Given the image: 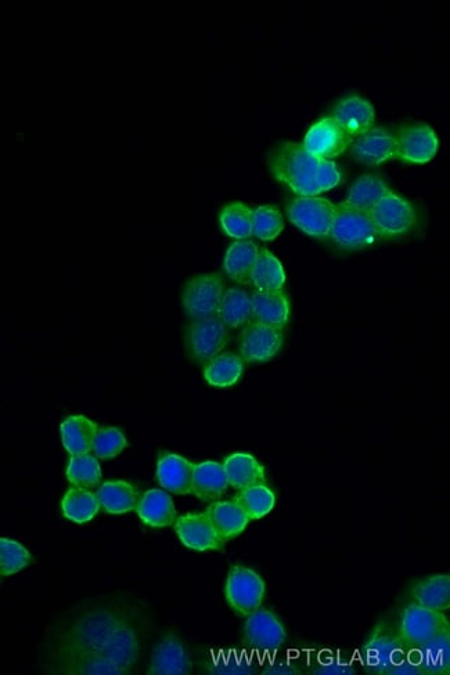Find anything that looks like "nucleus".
Returning <instances> with one entry per match:
<instances>
[{
	"label": "nucleus",
	"mask_w": 450,
	"mask_h": 675,
	"mask_svg": "<svg viewBox=\"0 0 450 675\" xmlns=\"http://www.w3.org/2000/svg\"><path fill=\"white\" fill-rule=\"evenodd\" d=\"M193 663L185 644L175 635L162 638L151 655L149 674L187 675L192 673Z\"/></svg>",
	"instance_id": "obj_17"
},
{
	"label": "nucleus",
	"mask_w": 450,
	"mask_h": 675,
	"mask_svg": "<svg viewBox=\"0 0 450 675\" xmlns=\"http://www.w3.org/2000/svg\"><path fill=\"white\" fill-rule=\"evenodd\" d=\"M313 674L319 675H351L355 673L354 667L337 658L320 660L318 666L313 667Z\"/></svg>",
	"instance_id": "obj_42"
},
{
	"label": "nucleus",
	"mask_w": 450,
	"mask_h": 675,
	"mask_svg": "<svg viewBox=\"0 0 450 675\" xmlns=\"http://www.w3.org/2000/svg\"><path fill=\"white\" fill-rule=\"evenodd\" d=\"M329 237L344 249H363L380 240L369 212L348 207L344 202L336 205Z\"/></svg>",
	"instance_id": "obj_4"
},
{
	"label": "nucleus",
	"mask_w": 450,
	"mask_h": 675,
	"mask_svg": "<svg viewBox=\"0 0 450 675\" xmlns=\"http://www.w3.org/2000/svg\"><path fill=\"white\" fill-rule=\"evenodd\" d=\"M174 526L179 540L190 550L218 551L222 550L225 545V541L219 537L212 526L207 512L178 516Z\"/></svg>",
	"instance_id": "obj_15"
},
{
	"label": "nucleus",
	"mask_w": 450,
	"mask_h": 675,
	"mask_svg": "<svg viewBox=\"0 0 450 675\" xmlns=\"http://www.w3.org/2000/svg\"><path fill=\"white\" fill-rule=\"evenodd\" d=\"M390 193H392L390 187L381 176L363 175L352 184L344 204L359 211L369 212L381 198Z\"/></svg>",
	"instance_id": "obj_32"
},
{
	"label": "nucleus",
	"mask_w": 450,
	"mask_h": 675,
	"mask_svg": "<svg viewBox=\"0 0 450 675\" xmlns=\"http://www.w3.org/2000/svg\"><path fill=\"white\" fill-rule=\"evenodd\" d=\"M81 674H125L138 658V641L114 617H92L79 628Z\"/></svg>",
	"instance_id": "obj_1"
},
{
	"label": "nucleus",
	"mask_w": 450,
	"mask_h": 675,
	"mask_svg": "<svg viewBox=\"0 0 450 675\" xmlns=\"http://www.w3.org/2000/svg\"><path fill=\"white\" fill-rule=\"evenodd\" d=\"M243 371L244 363L240 356L234 353H219L205 366L204 378L211 386L229 388L239 382Z\"/></svg>",
	"instance_id": "obj_33"
},
{
	"label": "nucleus",
	"mask_w": 450,
	"mask_h": 675,
	"mask_svg": "<svg viewBox=\"0 0 450 675\" xmlns=\"http://www.w3.org/2000/svg\"><path fill=\"white\" fill-rule=\"evenodd\" d=\"M258 245L248 240H239L230 245L225 256V272L236 283L251 284V273L257 261Z\"/></svg>",
	"instance_id": "obj_29"
},
{
	"label": "nucleus",
	"mask_w": 450,
	"mask_h": 675,
	"mask_svg": "<svg viewBox=\"0 0 450 675\" xmlns=\"http://www.w3.org/2000/svg\"><path fill=\"white\" fill-rule=\"evenodd\" d=\"M234 501L243 508L252 521V519H261L270 514L275 508L276 497L275 493L265 483H262V485L240 490Z\"/></svg>",
	"instance_id": "obj_36"
},
{
	"label": "nucleus",
	"mask_w": 450,
	"mask_h": 675,
	"mask_svg": "<svg viewBox=\"0 0 450 675\" xmlns=\"http://www.w3.org/2000/svg\"><path fill=\"white\" fill-rule=\"evenodd\" d=\"M446 630H450V627L448 616L444 615V612L421 608L414 604L403 612L399 634L405 645L413 651L434 640Z\"/></svg>",
	"instance_id": "obj_10"
},
{
	"label": "nucleus",
	"mask_w": 450,
	"mask_h": 675,
	"mask_svg": "<svg viewBox=\"0 0 450 675\" xmlns=\"http://www.w3.org/2000/svg\"><path fill=\"white\" fill-rule=\"evenodd\" d=\"M97 431H99V428L89 418L84 417V415H72L61 424V442H63L64 449L71 454V457L90 454Z\"/></svg>",
	"instance_id": "obj_25"
},
{
	"label": "nucleus",
	"mask_w": 450,
	"mask_h": 675,
	"mask_svg": "<svg viewBox=\"0 0 450 675\" xmlns=\"http://www.w3.org/2000/svg\"><path fill=\"white\" fill-rule=\"evenodd\" d=\"M205 512H207L216 533L225 543L239 537L251 521L243 508L234 500L216 501Z\"/></svg>",
	"instance_id": "obj_22"
},
{
	"label": "nucleus",
	"mask_w": 450,
	"mask_h": 675,
	"mask_svg": "<svg viewBox=\"0 0 450 675\" xmlns=\"http://www.w3.org/2000/svg\"><path fill=\"white\" fill-rule=\"evenodd\" d=\"M252 299V321L283 330L290 317V302L283 291L262 294L254 291Z\"/></svg>",
	"instance_id": "obj_23"
},
{
	"label": "nucleus",
	"mask_w": 450,
	"mask_h": 675,
	"mask_svg": "<svg viewBox=\"0 0 450 675\" xmlns=\"http://www.w3.org/2000/svg\"><path fill=\"white\" fill-rule=\"evenodd\" d=\"M218 317L228 328L247 326L252 321L251 295L240 288H229L223 292Z\"/></svg>",
	"instance_id": "obj_31"
},
{
	"label": "nucleus",
	"mask_w": 450,
	"mask_h": 675,
	"mask_svg": "<svg viewBox=\"0 0 450 675\" xmlns=\"http://www.w3.org/2000/svg\"><path fill=\"white\" fill-rule=\"evenodd\" d=\"M252 214L254 211L243 202L226 205L219 214L223 231L236 240H246L252 236Z\"/></svg>",
	"instance_id": "obj_37"
},
{
	"label": "nucleus",
	"mask_w": 450,
	"mask_h": 675,
	"mask_svg": "<svg viewBox=\"0 0 450 675\" xmlns=\"http://www.w3.org/2000/svg\"><path fill=\"white\" fill-rule=\"evenodd\" d=\"M229 328L218 316L192 320L185 330L187 355L197 363H208L229 344Z\"/></svg>",
	"instance_id": "obj_7"
},
{
	"label": "nucleus",
	"mask_w": 450,
	"mask_h": 675,
	"mask_svg": "<svg viewBox=\"0 0 450 675\" xmlns=\"http://www.w3.org/2000/svg\"><path fill=\"white\" fill-rule=\"evenodd\" d=\"M61 510L68 521L81 525L92 521L99 514L100 505L95 493L72 487L61 501Z\"/></svg>",
	"instance_id": "obj_34"
},
{
	"label": "nucleus",
	"mask_w": 450,
	"mask_h": 675,
	"mask_svg": "<svg viewBox=\"0 0 450 675\" xmlns=\"http://www.w3.org/2000/svg\"><path fill=\"white\" fill-rule=\"evenodd\" d=\"M351 155L366 165H380L396 158L394 133L384 128H373L351 143Z\"/></svg>",
	"instance_id": "obj_16"
},
{
	"label": "nucleus",
	"mask_w": 450,
	"mask_h": 675,
	"mask_svg": "<svg viewBox=\"0 0 450 675\" xmlns=\"http://www.w3.org/2000/svg\"><path fill=\"white\" fill-rule=\"evenodd\" d=\"M100 510L111 515H124L136 511L140 500L138 487L125 480L103 483L96 493Z\"/></svg>",
	"instance_id": "obj_20"
},
{
	"label": "nucleus",
	"mask_w": 450,
	"mask_h": 675,
	"mask_svg": "<svg viewBox=\"0 0 450 675\" xmlns=\"http://www.w3.org/2000/svg\"><path fill=\"white\" fill-rule=\"evenodd\" d=\"M270 172L297 197H316L337 187L344 176L334 161L320 160L301 143H276L268 154Z\"/></svg>",
	"instance_id": "obj_2"
},
{
	"label": "nucleus",
	"mask_w": 450,
	"mask_h": 675,
	"mask_svg": "<svg viewBox=\"0 0 450 675\" xmlns=\"http://www.w3.org/2000/svg\"><path fill=\"white\" fill-rule=\"evenodd\" d=\"M194 464L178 454H164L158 460L157 479L162 489L179 494L192 493Z\"/></svg>",
	"instance_id": "obj_19"
},
{
	"label": "nucleus",
	"mask_w": 450,
	"mask_h": 675,
	"mask_svg": "<svg viewBox=\"0 0 450 675\" xmlns=\"http://www.w3.org/2000/svg\"><path fill=\"white\" fill-rule=\"evenodd\" d=\"M31 563V554L23 544L0 537V577L16 575Z\"/></svg>",
	"instance_id": "obj_39"
},
{
	"label": "nucleus",
	"mask_w": 450,
	"mask_h": 675,
	"mask_svg": "<svg viewBox=\"0 0 450 675\" xmlns=\"http://www.w3.org/2000/svg\"><path fill=\"white\" fill-rule=\"evenodd\" d=\"M247 617L244 635H246L247 645L254 651L275 652L286 644V630L270 610L259 608Z\"/></svg>",
	"instance_id": "obj_14"
},
{
	"label": "nucleus",
	"mask_w": 450,
	"mask_h": 675,
	"mask_svg": "<svg viewBox=\"0 0 450 675\" xmlns=\"http://www.w3.org/2000/svg\"><path fill=\"white\" fill-rule=\"evenodd\" d=\"M395 139L396 158L409 164H426L438 151L437 133L428 125H403Z\"/></svg>",
	"instance_id": "obj_12"
},
{
	"label": "nucleus",
	"mask_w": 450,
	"mask_h": 675,
	"mask_svg": "<svg viewBox=\"0 0 450 675\" xmlns=\"http://www.w3.org/2000/svg\"><path fill=\"white\" fill-rule=\"evenodd\" d=\"M264 674L268 675H294L300 674L297 667L288 662H272L266 667Z\"/></svg>",
	"instance_id": "obj_44"
},
{
	"label": "nucleus",
	"mask_w": 450,
	"mask_h": 675,
	"mask_svg": "<svg viewBox=\"0 0 450 675\" xmlns=\"http://www.w3.org/2000/svg\"><path fill=\"white\" fill-rule=\"evenodd\" d=\"M287 216L308 236L326 240L336 215V204L320 197H295L288 201Z\"/></svg>",
	"instance_id": "obj_6"
},
{
	"label": "nucleus",
	"mask_w": 450,
	"mask_h": 675,
	"mask_svg": "<svg viewBox=\"0 0 450 675\" xmlns=\"http://www.w3.org/2000/svg\"><path fill=\"white\" fill-rule=\"evenodd\" d=\"M409 651L399 630H395L390 623H380L374 628L363 648V666L367 673L388 675L392 667L405 658Z\"/></svg>",
	"instance_id": "obj_3"
},
{
	"label": "nucleus",
	"mask_w": 450,
	"mask_h": 675,
	"mask_svg": "<svg viewBox=\"0 0 450 675\" xmlns=\"http://www.w3.org/2000/svg\"><path fill=\"white\" fill-rule=\"evenodd\" d=\"M333 118L352 139L370 131L376 121V111L369 100L349 95L338 101Z\"/></svg>",
	"instance_id": "obj_18"
},
{
	"label": "nucleus",
	"mask_w": 450,
	"mask_h": 675,
	"mask_svg": "<svg viewBox=\"0 0 450 675\" xmlns=\"http://www.w3.org/2000/svg\"><path fill=\"white\" fill-rule=\"evenodd\" d=\"M284 344L283 330L251 321L240 335L241 359L247 363L270 362Z\"/></svg>",
	"instance_id": "obj_11"
},
{
	"label": "nucleus",
	"mask_w": 450,
	"mask_h": 675,
	"mask_svg": "<svg viewBox=\"0 0 450 675\" xmlns=\"http://www.w3.org/2000/svg\"><path fill=\"white\" fill-rule=\"evenodd\" d=\"M226 601L240 616H250L261 608L265 597V583L255 570L246 566H232L226 580Z\"/></svg>",
	"instance_id": "obj_9"
},
{
	"label": "nucleus",
	"mask_w": 450,
	"mask_h": 675,
	"mask_svg": "<svg viewBox=\"0 0 450 675\" xmlns=\"http://www.w3.org/2000/svg\"><path fill=\"white\" fill-rule=\"evenodd\" d=\"M126 447H128V442L121 429L103 428L96 433L92 451L100 460H111V458L120 456Z\"/></svg>",
	"instance_id": "obj_40"
},
{
	"label": "nucleus",
	"mask_w": 450,
	"mask_h": 675,
	"mask_svg": "<svg viewBox=\"0 0 450 675\" xmlns=\"http://www.w3.org/2000/svg\"><path fill=\"white\" fill-rule=\"evenodd\" d=\"M388 675H424V673L423 670H421L416 655H414L413 651H409L405 658L399 660V662L392 667L390 674Z\"/></svg>",
	"instance_id": "obj_43"
},
{
	"label": "nucleus",
	"mask_w": 450,
	"mask_h": 675,
	"mask_svg": "<svg viewBox=\"0 0 450 675\" xmlns=\"http://www.w3.org/2000/svg\"><path fill=\"white\" fill-rule=\"evenodd\" d=\"M225 281L221 273L198 274L185 284L182 305L187 317L192 320L210 319L218 316Z\"/></svg>",
	"instance_id": "obj_5"
},
{
	"label": "nucleus",
	"mask_w": 450,
	"mask_h": 675,
	"mask_svg": "<svg viewBox=\"0 0 450 675\" xmlns=\"http://www.w3.org/2000/svg\"><path fill=\"white\" fill-rule=\"evenodd\" d=\"M229 482L222 464L205 461L194 465L192 493L200 500L218 501L228 490Z\"/></svg>",
	"instance_id": "obj_24"
},
{
	"label": "nucleus",
	"mask_w": 450,
	"mask_h": 675,
	"mask_svg": "<svg viewBox=\"0 0 450 675\" xmlns=\"http://www.w3.org/2000/svg\"><path fill=\"white\" fill-rule=\"evenodd\" d=\"M226 478L233 489L243 490L247 487L262 485L266 482L265 468L250 454L237 453L223 462Z\"/></svg>",
	"instance_id": "obj_27"
},
{
	"label": "nucleus",
	"mask_w": 450,
	"mask_h": 675,
	"mask_svg": "<svg viewBox=\"0 0 450 675\" xmlns=\"http://www.w3.org/2000/svg\"><path fill=\"white\" fill-rule=\"evenodd\" d=\"M67 479L77 489H95L102 482V468L92 454L72 456L67 467Z\"/></svg>",
	"instance_id": "obj_35"
},
{
	"label": "nucleus",
	"mask_w": 450,
	"mask_h": 675,
	"mask_svg": "<svg viewBox=\"0 0 450 675\" xmlns=\"http://www.w3.org/2000/svg\"><path fill=\"white\" fill-rule=\"evenodd\" d=\"M136 512L144 525L157 529L174 525L178 518L172 497L158 489L149 490L140 497Z\"/></svg>",
	"instance_id": "obj_21"
},
{
	"label": "nucleus",
	"mask_w": 450,
	"mask_h": 675,
	"mask_svg": "<svg viewBox=\"0 0 450 675\" xmlns=\"http://www.w3.org/2000/svg\"><path fill=\"white\" fill-rule=\"evenodd\" d=\"M412 595L421 608L445 612L450 606L449 575H434L414 584Z\"/></svg>",
	"instance_id": "obj_30"
},
{
	"label": "nucleus",
	"mask_w": 450,
	"mask_h": 675,
	"mask_svg": "<svg viewBox=\"0 0 450 675\" xmlns=\"http://www.w3.org/2000/svg\"><path fill=\"white\" fill-rule=\"evenodd\" d=\"M424 675H448L450 673V630L434 640L413 649Z\"/></svg>",
	"instance_id": "obj_28"
},
{
	"label": "nucleus",
	"mask_w": 450,
	"mask_h": 675,
	"mask_svg": "<svg viewBox=\"0 0 450 675\" xmlns=\"http://www.w3.org/2000/svg\"><path fill=\"white\" fill-rule=\"evenodd\" d=\"M211 673L214 674H252L250 662L244 658H237V656H221L215 659L214 666H212Z\"/></svg>",
	"instance_id": "obj_41"
},
{
	"label": "nucleus",
	"mask_w": 450,
	"mask_h": 675,
	"mask_svg": "<svg viewBox=\"0 0 450 675\" xmlns=\"http://www.w3.org/2000/svg\"><path fill=\"white\" fill-rule=\"evenodd\" d=\"M283 229L284 219L275 205H261L252 214V236L259 240H275Z\"/></svg>",
	"instance_id": "obj_38"
},
{
	"label": "nucleus",
	"mask_w": 450,
	"mask_h": 675,
	"mask_svg": "<svg viewBox=\"0 0 450 675\" xmlns=\"http://www.w3.org/2000/svg\"><path fill=\"white\" fill-rule=\"evenodd\" d=\"M348 135L333 117L320 119L306 133L302 146L320 160L331 161L351 146Z\"/></svg>",
	"instance_id": "obj_13"
},
{
	"label": "nucleus",
	"mask_w": 450,
	"mask_h": 675,
	"mask_svg": "<svg viewBox=\"0 0 450 675\" xmlns=\"http://www.w3.org/2000/svg\"><path fill=\"white\" fill-rule=\"evenodd\" d=\"M286 284L282 262L272 252L265 248H259L257 261L251 273V285L254 291L262 294H273L283 291Z\"/></svg>",
	"instance_id": "obj_26"
},
{
	"label": "nucleus",
	"mask_w": 450,
	"mask_h": 675,
	"mask_svg": "<svg viewBox=\"0 0 450 675\" xmlns=\"http://www.w3.org/2000/svg\"><path fill=\"white\" fill-rule=\"evenodd\" d=\"M380 238L405 236L417 225V212L406 198L390 193L369 211Z\"/></svg>",
	"instance_id": "obj_8"
}]
</instances>
